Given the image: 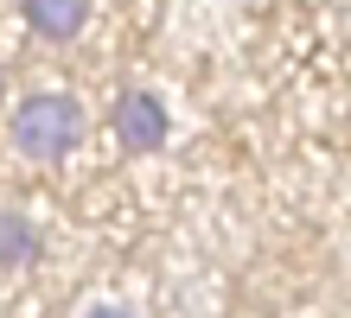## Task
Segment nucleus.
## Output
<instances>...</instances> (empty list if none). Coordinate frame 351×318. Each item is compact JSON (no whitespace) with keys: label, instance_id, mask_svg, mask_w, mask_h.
Segmentation results:
<instances>
[{"label":"nucleus","instance_id":"1","mask_svg":"<svg viewBox=\"0 0 351 318\" xmlns=\"http://www.w3.org/2000/svg\"><path fill=\"white\" fill-rule=\"evenodd\" d=\"M7 134H13V146L26 159L51 165V159H64L71 146L84 140V109H77V96H26L13 109Z\"/></svg>","mask_w":351,"mask_h":318},{"label":"nucleus","instance_id":"2","mask_svg":"<svg viewBox=\"0 0 351 318\" xmlns=\"http://www.w3.org/2000/svg\"><path fill=\"white\" fill-rule=\"evenodd\" d=\"M109 127H115V140H121V153H160L167 146V134H173V115H167V102L160 96H147V90H128V96H115V115H109Z\"/></svg>","mask_w":351,"mask_h":318},{"label":"nucleus","instance_id":"3","mask_svg":"<svg viewBox=\"0 0 351 318\" xmlns=\"http://www.w3.org/2000/svg\"><path fill=\"white\" fill-rule=\"evenodd\" d=\"M19 13L38 38H77L90 19V0H19Z\"/></svg>","mask_w":351,"mask_h":318},{"label":"nucleus","instance_id":"4","mask_svg":"<svg viewBox=\"0 0 351 318\" xmlns=\"http://www.w3.org/2000/svg\"><path fill=\"white\" fill-rule=\"evenodd\" d=\"M38 261V229L19 210H0V267H32Z\"/></svg>","mask_w":351,"mask_h":318},{"label":"nucleus","instance_id":"5","mask_svg":"<svg viewBox=\"0 0 351 318\" xmlns=\"http://www.w3.org/2000/svg\"><path fill=\"white\" fill-rule=\"evenodd\" d=\"M84 318H134V312H128V306H90Z\"/></svg>","mask_w":351,"mask_h":318}]
</instances>
